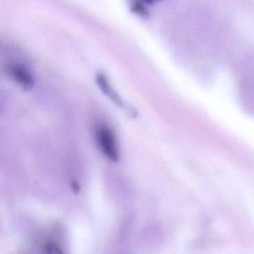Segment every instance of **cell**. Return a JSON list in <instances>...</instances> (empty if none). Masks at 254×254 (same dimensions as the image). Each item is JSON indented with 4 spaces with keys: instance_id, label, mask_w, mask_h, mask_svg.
Listing matches in <instances>:
<instances>
[{
    "instance_id": "cell-3",
    "label": "cell",
    "mask_w": 254,
    "mask_h": 254,
    "mask_svg": "<svg viewBox=\"0 0 254 254\" xmlns=\"http://www.w3.org/2000/svg\"><path fill=\"white\" fill-rule=\"evenodd\" d=\"M96 83L98 84V87L102 91L103 93L106 96L108 97V98L111 100L112 102L114 103L119 108L127 110L125 103L122 101L121 97L118 95L117 92L112 87L105 74H103V73H98L96 76Z\"/></svg>"
},
{
    "instance_id": "cell-1",
    "label": "cell",
    "mask_w": 254,
    "mask_h": 254,
    "mask_svg": "<svg viewBox=\"0 0 254 254\" xmlns=\"http://www.w3.org/2000/svg\"><path fill=\"white\" fill-rule=\"evenodd\" d=\"M95 139L100 150L112 162L119 161L117 140L111 128L104 124L95 127Z\"/></svg>"
},
{
    "instance_id": "cell-2",
    "label": "cell",
    "mask_w": 254,
    "mask_h": 254,
    "mask_svg": "<svg viewBox=\"0 0 254 254\" xmlns=\"http://www.w3.org/2000/svg\"><path fill=\"white\" fill-rule=\"evenodd\" d=\"M10 78L25 90H31L34 86V78L30 71L23 65L14 64L8 69Z\"/></svg>"
},
{
    "instance_id": "cell-5",
    "label": "cell",
    "mask_w": 254,
    "mask_h": 254,
    "mask_svg": "<svg viewBox=\"0 0 254 254\" xmlns=\"http://www.w3.org/2000/svg\"><path fill=\"white\" fill-rule=\"evenodd\" d=\"M71 186L73 192H76V193H79V192H80L81 187L77 182H73Z\"/></svg>"
},
{
    "instance_id": "cell-4",
    "label": "cell",
    "mask_w": 254,
    "mask_h": 254,
    "mask_svg": "<svg viewBox=\"0 0 254 254\" xmlns=\"http://www.w3.org/2000/svg\"><path fill=\"white\" fill-rule=\"evenodd\" d=\"M43 254H65L64 251L54 243H47L42 248Z\"/></svg>"
}]
</instances>
